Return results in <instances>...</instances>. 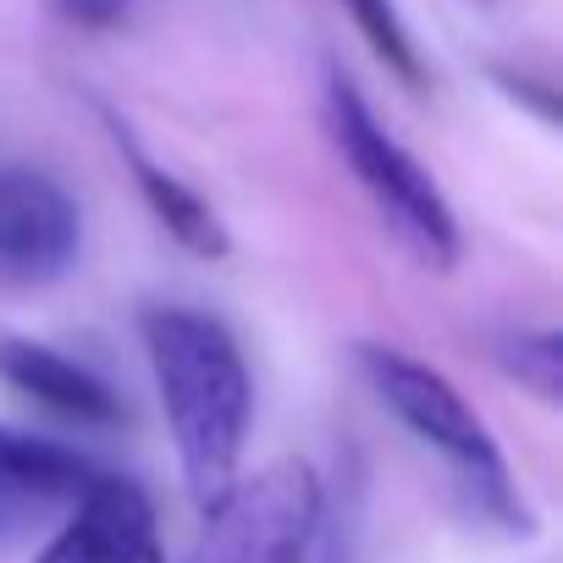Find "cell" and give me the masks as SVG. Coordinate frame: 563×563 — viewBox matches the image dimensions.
<instances>
[{"label":"cell","mask_w":563,"mask_h":563,"mask_svg":"<svg viewBox=\"0 0 563 563\" xmlns=\"http://www.w3.org/2000/svg\"><path fill=\"white\" fill-rule=\"evenodd\" d=\"M497 365L530 387L541 404H558L563 393V338L552 327H519V332H503L497 338Z\"/></svg>","instance_id":"8fae6325"},{"label":"cell","mask_w":563,"mask_h":563,"mask_svg":"<svg viewBox=\"0 0 563 563\" xmlns=\"http://www.w3.org/2000/svg\"><path fill=\"white\" fill-rule=\"evenodd\" d=\"M133 7H139V0H56V12H62L73 29H84V34H111V29H122V23L133 18Z\"/></svg>","instance_id":"7c38bea8"},{"label":"cell","mask_w":563,"mask_h":563,"mask_svg":"<svg viewBox=\"0 0 563 563\" xmlns=\"http://www.w3.org/2000/svg\"><path fill=\"white\" fill-rule=\"evenodd\" d=\"M0 382L78 431H117L128 420L122 393L95 365L34 338H0Z\"/></svg>","instance_id":"ba28073f"},{"label":"cell","mask_w":563,"mask_h":563,"mask_svg":"<svg viewBox=\"0 0 563 563\" xmlns=\"http://www.w3.org/2000/svg\"><path fill=\"white\" fill-rule=\"evenodd\" d=\"M84 254V210L40 166H0V282L45 288Z\"/></svg>","instance_id":"5b68a950"},{"label":"cell","mask_w":563,"mask_h":563,"mask_svg":"<svg viewBox=\"0 0 563 563\" xmlns=\"http://www.w3.org/2000/svg\"><path fill=\"white\" fill-rule=\"evenodd\" d=\"M327 133H332L343 166L354 172V183H360V188L371 194V205L382 210V221L398 232V243H404L415 260L448 271V265L459 260L464 238H459V216H453L442 183L415 161V150H404V144L382 128V117L371 111V100H365V95L354 89V78H343L338 67L327 73Z\"/></svg>","instance_id":"3957f363"},{"label":"cell","mask_w":563,"mask_h":563,"mask_svg":"<svg viewBox=\"0 0 563 563\" xmlns=\"http://www.w3.org/2000/svg\"><path fill=\"white\" fill-rule=\"evenodd\" d=\"M100 481V464L56 437L0 426V547L23 541L45 514L73 508Z\"/></svg>","instance_id":"52a82bcc"},{"label":"cell","mask_w":563,"mask_h":563,"mask_svg":"<svg viewBox=\"0 0 563 563\" xmlns=\"http://www.w3.org/2000/svg\"><path fill=\"white\" fill-rule=\"evenodd\" d=\"M327 525V481L305 459H276L205 514L183 563H316Z\"/></svg>","instance_id":"277c9868"},{"label":"cell","mask_w":563,"mask_h":563,"mask_svg":"<svg viewBox=\"0 0 563 563\" xmlns=\"http://www.w3.org/2000/svg\"><path fill=\"white\" fill-rule=\"evenodd\" d=\"M40 563H166L155 503L139 481L100 470V481L67 508Z\"/></svg>","instance_id":"8992f818"},{"label":"cell","mask_w":563,"mask_h":563,"mask_svg":"<svg viewBox=\"0 0 563 563\" xmlns=\"http://www.w3.org/2000/svg\"><path fill=\"white\" fill-rule=\"evenodd\" d=\"M349 12V23L360 29V40L371 45V56L404 84V89H426V56L398 12V0H338Z\"/></svg>","instance_id":"30bf717a"},{"label":"cell","mask_w":563,"mask_h":563,"mask_svg":"<svg viewBox=\"0 0 563 563\" xmlns=\"http://www.w3.org/2000/svg\"><path fill=\"white\" fill-rule=\"evenodd\" d=\"M106 133H111V144H117V155H122V166L133 172V188L144 194V205H150V216L188 249V254H199V260H227V249H232V238H227V221L216 216V205L194 188V183H183L172 166H161L139 139H133V128L122 122V117H111L106 111Z\"/></svg>","instance_id":"9c48e42d"},{"label":"cell","mask_w":563,"mask_h":563,"mask_svg":"<svg viewBox=\"0 0 563 563\" xmlns=\"http://www.w3.org/2000/svg\"><path fill=\"white\" fill-rule=\"evenodd\" d=\"M354 365H360L365 387L376 393V404L420 448H431L448 464V475H453V486H459V497L470 503L475 519H486V525H497L508 536H530L536 530L530 503L519 497V481H514L492 426L470 409V398L442 371H431L426 360H415V354H404L393 343H360Z\"/></svg>","instance_id":"7a4b0ae2"},{"label":"cell","mask_w":563,"mask_h":563,"mask_svg":"<svg viewBox=\"0 0 563 563\" xmlns=\"http://www.w3.org/2000/svg\"><path fill=\"white\" fill-rule=\"evenodd\" d=\"M144 360L166 409L183 486L199 514H210L243 475L254 382L227 321L188 305H150L139 316Z\"/></svg>","instance_id":"6da1fadb"}]
</instances>
